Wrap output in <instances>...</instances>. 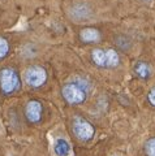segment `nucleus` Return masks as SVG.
Returning a JSON list of instances; mask_svg holds the SVG:
<instances>
[{"instance_id":"nucleus-4","label":"nucleus","mask_w":155,"mask_h":156,"mask_svg":"<svg viewBox=\"0 0 155 156\" xmlns=\"http://www.w3.org/2000/svg\"><path fill=\"white\" fill-rule=\"evenodd\" d=\"M73 131L78 139L89 140L94 136L95 129L88 120L82 119V117H76L73 120Z\"/></svg>"},{"instance_id":"nucleus-5","label":"nucleus","mask_w":155,"mask_h":156,"mask_svg":"<svg viewBox=\"0 0 155 156\" xmlns=\"http://www.w3.org/2000/svg\"><path fill=\"white\" fill-rule=\"evenodd\" d=\"M25 115L30 122H39L42 117V104L38 100L29 101L25 108Z\"/></svg>"},{"instance_id":"nucleus-15","label":"nucleus","mask_w":155,"mask_h":156,"mask_svg":"<svg viewBox=\"0 0 155 156\" xmlns=\"http://www.w3.org/2000/svg\"><path fill=\"white\" fill-rule=\"evenodd\" d=\"M145 2H150V0H145Z\"/></svg>"},{"instance_id":"nucleus-8","label":"nucleus","mask_w":155,"mask_h":156,"mask_svg":"<svg viewBox=\"0 0 155 156\" xmlns=\"http://www.w3.org/2000/svg\"><path fill=\"white\" fill-rule=\"evenodd\" d=\"M54 151L57 156H67L70 151V146L65 139H57L54 146Z\"/></svg>"},{"instance_id":"nucleus-14","label":"nucleus","mask_w":155,"mask_h":156,"mask_svg":"<svg viewBox=\"0 0 155 156\" xmlns=\"http://www.w3.org/2000/svg\"><path fill=\"white\" fill-rule=\"evenodd\" d=\"M147 99H149V101H150V104H151V105H154V107H155V86L153 87L151 90L149 91Z\"/></svg>"},{"instance_id":"nucleus-7","label":"nucleus","mask_w":155,"mask_h":156,"mask_svg":"<svg viewBox=\"0 0 155 156\" xmlns=\"http://www.w3.org/2000/svg\"><path fill=\"white\" fill-rule=\"evenodd\" d=\"M72 17L77 20V22L82 21V20H88L90 17V9L86 4H77L72 9Z\"/></svg>"},{"instance_id":"nucleus-13","label":"nucleus","mask_w":155,"mask_h":156,"mask_svg":"<svg viewBox=\"0 0 155 156\" xmlns=\"http://www.w3.org/2000/svg\"><path fill=\"white\" fill-rule=\"evenodd\" d=\"M145 150H146V154L149 156H155V138L147 140L146 146H145Z\"/></svg>"},{"instance_id":"nucleus-3","label":"nucleus","mask_w":155,"mask_h":156,"mask_svg":"<svg viewBox=\"0 0 155 156\" xmlns=\"http://www.w3.org/2000/svg\"><path fill=\"white\" fill-rule=\"evenodd\" d=\"M25 81L31 87H39L42 85H45V82L47 81V73L45 70V68L38 66V65L29 66L25 72Z\"/></svg>"},{"instance_id":"nucleus-6","label":"nucleus","mask_w":155,"mask_h":156,"mask_svg":"<svg viewBox=\"0 0 155 156\" xmlns=\"http://www.w3.org/2000/svg\"><path fill=\"white\" fill-rule=\"evenodd\" d=\"M80 38L82 42L85 43H96L100 39V33L93 27H88L81 30L80 33Z\"/></svg>"},{"instance_id":"nucleus-2","label":"nucleus","mask_w":155,"mask_h":156,"mask_svg":"<svg viewBox=\"0 0 155 156\" xmlns=\"http://www.w3.org/2000/svg\"><path fill=\"white\" fill-rule=\"evenodd\" d=\"M20 87V77L12 68H3L0 70V89L4 94H12Z\"/></svg>"},{"instance_id":"nucleus-11","label":"nucleus","mask_w":155,"mask_h":156,"mask_svg":"<svg viewBox=\"0 0 155 156\" xmlns=\"http://www.w3.org/2000/svg\"><path fill=\"white\" fill-rule=\"evenodd\" d=\"M134 73L139 78H142V80H146V78H149L150 74H151V70H150V66L146 64V62L139 61L134 66Z\"/></svg>"},{"instance_id":"nucleus-1","label":"nucleus","mask_w":155,"mask_h":156,"mask_svg":"<svg viewBox=\"0 0 155 156\" xmlns=\"http://www.w3.org/2000/svg\"><path fill=\"white\" fill-rule=\"evenodd\" d=\"M63 98L68 101L69 104H81L86 100V94H88V89L84 86V83H78V82H69L65 83L61 89Z\"/></svg>"},{"instance_id":"nucleus-10","label":"nucleus","mask_w":155,"mask_h":156,"mask_svg":"<svg viewBox=\"0 0 155 156\" xmlns=\"http://www.w3.org/2000/svg\"><path fill=\"white\" fill-rule=\"evenodd\" d=\"M91 60L95 65H98L100 68H106V51L96 48L91 52Z\"/></svg>"},{"instance_id":"nucleus-9","label":"nucleus","mask_w":155,"mask_h":156,"mask_svg":"<svg viewBox=\"0 0 155 156\" xmlns=\"http://www.w3.org/2000/svg\"><path fill=\"white\" fill-rule=\"evenodd\" d=\"M120 62V56L115 50L106 51V68H115Z\"/></svg>"},{"instance_id":"nucleus-12","label":"nucleus","mask_w":155,"mask_h":156,"mask_svg":"<svg viewBox=\"0 0 155 156\" xmlns=\"http://www.w3.org/2000/svg\"><path fill=\"white\" fill-rule=\"evenodd\" d=\"M9 52V43L5 38L0 37V58H4Z\"/></svg>"}]
</instances>
